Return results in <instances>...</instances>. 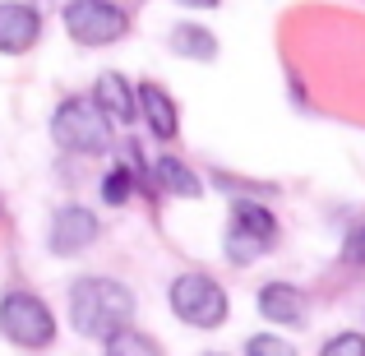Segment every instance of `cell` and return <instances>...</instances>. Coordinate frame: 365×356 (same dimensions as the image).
I'll return each instance as SVG.
<instances>
[{
  "mask_svg": "<svg viewBox=\"0 0 365 356\" xmlns=\"http://www.w3.org/2000/svg\"><path fill=\"white\" fill-rule=\"evenodd\" d=\"M134 296L111 278H79L70 292V324L83 338H111V333L130 329Z\"/></svg>",
  "mask_w": 365,
  "mask_h": 356,
  "instance_id": "1",
  "label": "cell"
},
{
  "mask_svg": "<svg viewBox=\"0 0 365 356\" xmlns=\"http://www.w3.org/2000/svg\"><path fill=\"white\" fill-rule=\"evenodd\" d=\"M0 333H5L14 347H51L56 342V320L51 310H46L42 296L33 292H5L0 296Z\"/></svg>",
  "mask_w": 365,
  "mask_h": 356,
  "instance_id": "2",
  "label": "cell"
},
{
  "mask_svg": "<svg viewBox=\"0 0 365 356\" xmlns=\"http://www.w3.org/2000/svg\"><path fill=\"white\" fill-rule=\"evenodd\" d=\"M51 139L65 153H107L111 130H107V116L93 107V98H70L51 116Z\"/></svg>",
  "mask_w": 365,
  "mask_h": 356,
  "instance_id": "3",
  "label": "cell"
},
{
  "mask_svg": "<svg viewBox=\"0 0 365 356\" xmlns=\"http://www.w3.org/2000/svg\"><path fill=\"white\" fill-rule=\"evenodd\" d=\"M65 33L79 46H111L130 33V19L116 0H70L65 5Z\"/></svg>",
  "mask_w": 365,
  "mask_h": 356,
  "instance_id": "4",
  "label": "cell"
},
{
  "mask_svg": "<svg viewBox=\"0 0 365 356\" xmlns=\"http://www.w3.org/2000/svg\"><path fill=\"white\" fill-rule=\"evenodd\" d=\"M171 310L190 329H217V324H227V292L204 273H185L171 283Z\"/></svg>",
  "mask_w": 365,
  "mask_h": 356,
  "instance_id": "5",
  "label": "cell"
},
{
  "mask_svg": "<svg viewBox=\"0 0 365 356\" xmlns=\"http://www.w3.org/2000/svg\"><path fill=\"white\" fill-rule=\"evenodd\" d=\"M277 240V218L268 213L264 204H241L232 208V227H227V255L236 259V264H250V259H259L268 245Z\"/></svg>",
  "mask_w": 365,
  "mask_h": 356,
  "instance_id": "6",
  "label": "cell"
},
{
  "mask_svg": "<svg viewBox=\"0 0 365 356\" xmlns=\"http://www.w3.org/2000/svg\"><path fill=\"white\" fill-rule=\"evenodd\" d=\"M93 240H98V218L88 213V208L70 204L61 208V213L51 218V255H79V250H88Z\"/></svg>",
  "mask_w": 365,
  "mask_h": 356,
  "instance_id": "7",
  "label": "cell"
},
{
  "mask_svg": "<svg viewBox=\"0 0 365 356\" xmlns=\"http://www.w3.org/2000/svg\"><path fill=\"white\" fill-rule=\"evenodd\" d=\"M42 33V14L33 5H19V0H5L0 5V51L5 56H19L37 42Z\"/></svg>",
  "mask_w": 365,
  "mask_h": 356,
  "instance_id": "8",
  "label": "cell"
},
{
  "mask_svg": "<svg viewBox=\"0 0 365 356\" xmlns=\"http://www.w3.org/2000/svg\"><path fill=\"white\" fill-rule=\"evenodd\" d=\"M305 310H310V305H305V292L292 287V283H268L264 292H259V315L273 320V324H292V329H301Z\"/></svg>",
  "mask_w": 365,
  "mask_h": 356,
  "instance_id": "9",
  "label": "cell"
},
{
  "mask_svg": "<svg viewBox=\"0 0 365 356\" xmlns=\"http://www.w3.org/2000/svg\"><path fill=\"white\" fill-rule=\"evenodd\" d=\"M93 107L107 116V125H130L134 121V88L120 79V74H102L98 83H93Z\"/></svg>",
  "mask_w": 365,
  "mask_h": 356,
  "instance_id": "10",
  "label": "cell"
},
{
  "mask_svg": "<svg viewBox=\"0 0 365 356\" xmlns=\"http://www.w3.org/2000/svg\"><path fill=\"white\" fill-rule=\"evenodd\" d=\"M134 102L143 107V121H148V130L158 134V139H171V134H176V125H180L176 102H171L158 83H139V88H134Z\"/></svg>",
  "mask_w": 365,
  "mask_h": 356,
  "instance_id": "11",
  "label": "cell"
},
{
  "mask_svg": "<svg viewBox=\"0 0 365 356\" xmlns=\"http://www.w3.org/2000/svg\"><path fill=\"white\" fill-rule=\"evenodd\" d=\"M171 46H176L180 56H190V61H213L217 56V37L208 33V28H195V24L171 28Z\"/></svg>",
  "mask_w": 365,
  "mask_h": 356,
  "instance_id": "12",
  "label": "cell"
},
{
  "mask_svg": "<svg viewBox=\"0 0 365 356\" xmlns=\"http://www.w3.org/2000/svg\"><path fill=\"white\" fill-rule=\"evenodd\" d=\"M153 171H158V180L167 190H176L180 199H199V190H204L195 171H190L185 162H176V158H158V162H153Z\"/></svg>",
  "mask_w": 365,
  "mask_h": 356,
  "instance_id": "13",
  "label": "cell"
},
{
  "mask_svg": "<svg viewBox=\"0 0 365 356\" xmlns=\"http://www.w3.org/2000/svg\"><path fill=\"white\" fill-rule=\"evenodd\" d=\"M107 356H162V347L139 329H120L107 338Z\"/></svg>",
  "mask_w": 365,
  "mask_h": 356,
  "instance_id": "14",
  "label": "cell"
},
{
  "mask_svg": "<svg viewBox=\"0 0 365 356\" xmlns=\"http://www.w3.org/2000/svg\"><path fill=\"white\" fill-rule=\"evenodd\" d=\"M245 356H296V347H287V338H273V333H255L245 342Z\"/></svg>",
  "mask_w": 365,
  "mask_h": 356,
  "instance_id": "15",
  "label": "cell"
},
{
  "mask_svg": "<svg viewBox=\"0 0 365 356\" xmlns=\"http://www.w3.org/2000/svg\"><path fill=\"white\" fill-rule=\"evenodd\" d=\"M319 356H365V338L361 333H338V338L324 342Z\"/></svg>",
  "mask_w": 365,
  "mask_h": 356,
  "instance_id": "16",
  "label": "cell"
},
{
  "mask_svg": "<svg viewBox=\"0 0 365 356\" xmlns=\"http://www.w3.org/2000/svg\"><path fill=\"white\" fill-rule=\"evenodd\" d=\"M102 199H107V204H125V199H130V171L125 167H116L102 180Z\"/></svg>",
  "mask_w": 365,
  "mask_h": 356,
  "instance_id": "17",
  "label": "cell"
},
{
  "mask_svg": "<svg viewBox=\"0 0 365 356\" xmlns=\"http://www.w3.org/2000/svg\"><path fill=\"white\" fill-rule=\"evenodd\" d=\"M342 255H347L351 264H365V223L351 227V236H347V245H342Z\"/></svg>",
  "mask_w": 365,
  "mask_h": 356,
  "instance_id": "18",
  "label": "cell"
},
{
  "mask_svg": "<svg viewBox=\"0 0 365 356\" xmlns=\"http://www.w3.org/2000/svg\"><path fill=\"white\" fill-rule=\"evenodd\" d=\"M180 5H190V9H217L222 0H180Z\"/></svg>",
  "mask_w": 365,
  "mask_h": 356,
  "instance_id": "19",
  "label": "cell"
},
{
  "mask_svg": "<svg viewBox=\"0 0 365 356\" xmlns=\"http://www.w3.org/2000/svg\"><path fill=\"white\" fill-rule=\"evenodd\" d=\"M213 356H217V352H213Z\"/></svg>",
  "mask_w": 365,
  "mask_h": 356,
  "instance_id": "20",
  "label": "cell"
}]
</instances>
